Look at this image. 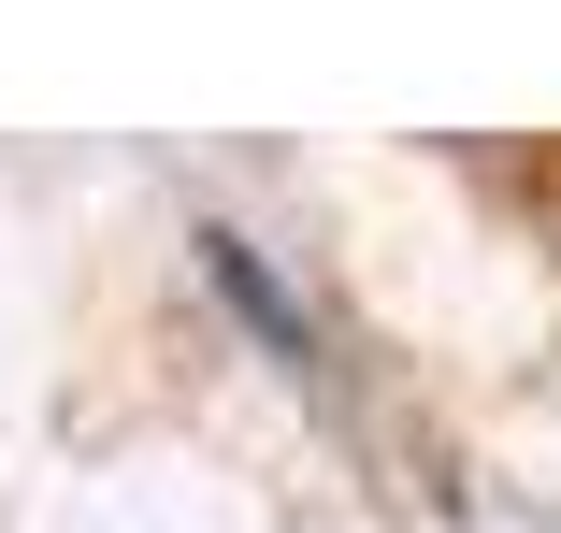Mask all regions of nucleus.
I'll return each mask as SVG.
<instances>
[{"label": "nucleus", "instance_id": "1", "mask_svg": "<svg viewBox=\"0 0 561 533\" xmlns=\"http://www.w3.org/2000/svg\"><path fill=\"white\" fill-rule=\"evenodd\" d=\"M202 274H216V288H231V303L260 317V332H274V361H317V317H302V288H288V274H274L245 231H202Z\"/></svg>", "mask_w": 561, "mask_h": 533}]
</instances>
